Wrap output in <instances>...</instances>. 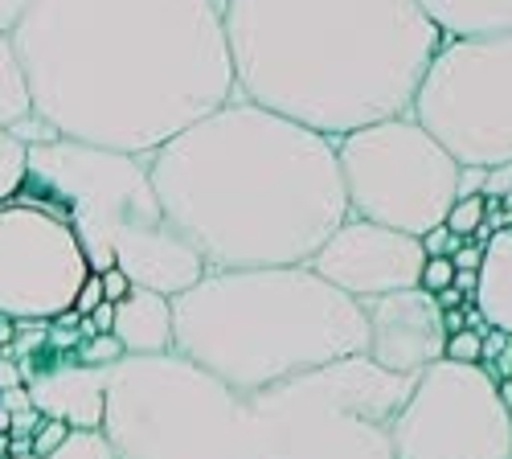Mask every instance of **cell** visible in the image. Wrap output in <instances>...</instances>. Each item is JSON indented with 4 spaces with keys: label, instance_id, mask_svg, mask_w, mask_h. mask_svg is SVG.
<instances>
[{
    "label": "cell",
    "instance_id": "obj_1",
    "mask_svg": "<svg viewBox=\"0 0 512 459\" xmlns=\"http://www.w3.org/2000/svg\"><path fill=\"white\" fill-rule=\"evenodd\" d=\"M13 46L37 119L127 156L238 95L218 0H33Z\"/></svg>",
    "mask_w": 512,
    "mask_h": 459
},
{
    "label": "cell",
    "instance_id": "obj_2",
    "mask_svg": "<svg viewBox=\"0 0 512 459\" xmlns=\"http://www.w3.org/2000/svg\"><path fill=\"white\" fill-rule=\"evenodd\" d=\"M144 160L205 271L304 267L349 218L336 140L238 95Z\"/></svg>",
    "mask_w": 512,
    "mask_h": 459
},
{
    "label": "cell",
    "instance_id": "obj_3",
    "mask_svg": "<svg viewBox=\"0 0 512 459\" xmlns=\"http://www.w3.org/2000/svg\"><path fill=\"white\" fill-rule=\"evenodd\" d=\"M238 99L345 140L406 115L443 46L414 0H222Z\"/></svg>",
    "mask_w": 512,
    "mask_h": 459
},
{
    "label": "cell",
    "instance_id": "obj_4",
    "mask_svg": "<svg viewBox=\"0 0 512 459\" xmlns=\"http://www.w3.org/2000/svg\"><path fill=\"white\" fill-rule=\"evenodd\" d=\"M365 341V308L312 267L205 271L173 300V353L242 398L357 357Z\"/></svg>",
    "mask_w": 512,
    "mask_h": 459
},
{
    "label": "cell",
    "instance_id": "obj_5",
    "mask_svg": "<svg viewBox=\"0 0 512 459\" xmlns=\"http://www.w3.org/2000/svg\"><path fill=\"white\" fill-rule=\"evenodd\" d=\"M13 201L62 218L87 255L91 275L119 267L132 287L168 300L205 279L201 255L164 222L144 156L62 136L29 144L25 185Z\"/></svg>",
    "mask_w": 512,
    "mask_h": 459
},
{
    "label": "cell",
    "instance_id": "obj_6",
    "mask_svg": "<svg viewBox=\"0 0 512 459\" xmlns=\"http://www.w3.org/2000/svg\"><path fill=\"white\" fill-rule=\"evenodd\" d=\"M103 435L115 459H263L250 402L181 353L111 365Z\"/></svg>",
    "mask_w": 512,
    "mask_h": 459
},
{
    "label": "cell",
    "instance_id": "obj_7",
    "mask_svg": "<svg viewBox=\"0 0 512 459\" xmlns=\"http://www.w3.org/2000/svg\"><path fill=\"white\" fill-rule=\"evenodd\" d=\"M414 378L340 357L246 398L263 459H394L390 423Z\"/></svg>",
    "mask_w": 512,
    "mask_h": 459
},
{
    "label": "cell",
    "instance_id": "obj_8",
    "mask_svg": "<svg viewBox=\"0 0 512 459\" xmlns=\"http://www.w3.org/2000/svg\"><path fill=\"white\" fill-rule=\"evenodd\" d=\"M459 169L512 164V33L443 37L406 111Z\"/></svg>",
    "mask_w": 512,
    "mask_h": 459
},
{
    "label": "cell",
    "instance_id": "obj_9",
    "mask_svg": "<svg viewBox=\"0 0 512 459\" xmlns=\"http://www.w3.org/2000/svg\"><path fill=\"white\" fill-rule=\"evenodd\" d=\"M349 218L422 238L443 226L459 197V164L410 115H394L336 140Z\"/></svg>",
    "mask_w": 512,
    "mask_h": 459
},
{
    "label": "cell",
    "instance_id": "obj_10",
    "mask_svg": "<svg viewBox=\"0 0 512 459\" xmlns=\"http://www.w3.org/2000/svg\"><path fill=\"white\" fill-rule=\"evenodd\" d=\"M394 459H512V410L484 365L435 361L390 423Z\"/></svg>",
    "mask_w": 512,
    "mask_h": 459
},
{
    "label": "cell",
    "instance_id": "obj_11",
    "mask_svg": "<svg viewBox=\"0 0 512 459\" xmlns=\"http://www.w3.org/2000/svg\"><path fill=\"white\" fill-rule=\"evenodd\" d=\"M91 267L74 230L25 201L0 205V320L37 324L74 308Z\"/></svg>",
    "mask_w": 512,
    "mask_h": 459
},
{
    "label": "cell",
    "instance_id": "obj_12",
    "mask_svg": "<svg viewBox=\"0 0 512 459\" xmlns=\"http://www.w3.org/2000/svg\"><path fill=\"white\" fill-rule=\"evenodd\" d=\"M422 263L426 250L414 234L377 226L365 218H345L304 267H312L336 291H345L349 300L365 304L377 296H390V291L418 287Z\"/></svg>",
    "mask_w": 512,
    "mask_h": 459
},
{
    "label": "cell",
    "instance_id": "obj_13",
    "mask_svg": "<svg viewBox=\"0 0 512 459\" xmlns=\"http://www.w3.org/2000/svg\"><path fill=\"white\" fill-rule=\"evenodd\" d=\"M361 308H365V324H369L365 357L377 369L402 373V378H418L422 369L443 361L451 320L431 291L406 287V291H390V296L365 300Z\"/></svg>",
    "mask_w": 512,
    "mask_h": 459
},
{
    "label": "cell",
    "instance_id": "obj_14",
    "mask_svg": "<svg viewBox=\"0 0 512 459\" xmlns=\"http://www.w3.org/2000/svg\"><path fill=\"white\" fill-rule=\"evenodd\" d=\"M107 378H111V369L82 365L78 349H70V353H58L50 361L25 369L21 386L29 394V406L41 414V419H58L70 431H103Z\"/></svg>",
    "mask_w": 512,
    "mask_h": 459
},
{
    "label": "cell",
    "instance_id": "obj_15",
    "mask_svg": "<svg viewBox=\"0 0 512 459\" xmlns=\"http://www.w3.org/2000/svg\"><path fill=\"white\" fill-rule=\"evenodd\" d=\"M111 337L127 357H156L173 353V300L156 296V291L132 287L115 304V324Z\"/></svg>",
    "mask_w": 512,
    "mask_h": 459
},
{
    "label": "cell",
    "instance_id": "obj_16",
    "mask_svg": "<svg viewBox=\"0 0 512 459\" xmlns=\"http://www.w3.org/2000/svg\"><path fill=\"white\" fill-rule=\"evenodd\" d=\"M472 300H476V312L488 328L512 337V230H496L488 238Z\"/></svg>",
    "mask_w": 512,
    "mask_h": 459
},
{
    "label": "cell",
    "instance_id": "obj_17",
    "mask_svg": "<svg viewBox=\"0 0 512 459\" xmlns=\"http://www.w3.org/2000/svg\"><path fill=\"white\" fill-rule=\"evenodd\" d=\"M414 5L451 41L512 33V0H414Z\"/></svg>",
    "mask_w": 512,
    "mask_h": 459
},
{
    "label": "cell",
    "instance_id": "obj_18",
    "mask_svg": "<svg viewBox=\"0 0 512 459\" xmlns=\"http://www.w3.org/2000/svg\"><path fill=\"white\" fill-rule=\"evenodd\" d=\"M33 119V95L25 82V66L17 58L13 37H0V128L17 132Z\"/></svg>",
    "mask_w": 512,
    "mask_h": 459
},
{
    "label": "cell",
    "instance_id": "obj_19",
    "mask_svg": "<svg viewBox=\"0 0 512 459\" xmlns=\"http://www.w3.org/2000/svg\"><path fill=\"white\" fill-rule=\"evenodd\" d=\"M25 164H29V144H21L9 128H0V205L21 193Z\"/></svg>",
    "mask_w": 512,
    "mask_h": 459
},
{
    "label": "cell",
    "instance_id": "obj_20",
    "mask_svg": "<svg viewBox=\"0 0 512 459\" xmlns=\"http://www.w3.org/2000/svg\"><path fill=\"white\" fill-rule=\"evenodd\" d=\"M484 214H488V197H484V193L455 197V205L447 210L443 226H447V230H451L459 242H467L472 234H480V230H484Z\"/></svg>",
    "mask_w": 512,
    "mask_h": 459
},
{
    "label": "cell",
    "instance_id": "obj_21",
    "mask_svg": "<svg viewBox=\"0 0 512 459\" xmlns=\"http://www.w3.org/2000/svg\"><path fill=\"white\" fill-rule=\"evenodd\" d=\"M46 459H115V447L103 431H70Z\"/></svg>",
    "mask_w": 512,
    "mask_h": 459
},
{
    "label": "cell",
    "instance_id": "obj_22",
    "mask_svg": "<svg viewBox=\"0 0 512 459\" xmlns=\"http://www.w3.org/2000/svg\"><path fill=\"white\" fill-rule=\"evenodd\" d=\"M443 361H455V365H480V361H484V341H480V332H472V328L451 332L447 345H443Z\"/></svg>",
    "mask_w": 512,
    "mask_h": 459
},
{
    "label": "cell",
    "instance_id": "obj_23",
    "mask_svg": "<svg viewBox=\"0 0 512 459\" xmlns=\"http://www.w3.org/2000/svg\"><path fill=\"white\" fill-rule=\"evenodd\" d=\"M455 283V263L451 259H426L422 263V275H418V287L431 291V296H439V291H447Z\"/></svg>",
    "mask_w": 512,
    "mask_h": 459
},
{
    "label": "cell",
    "instance_id": "obj_24",
    "mask_svg": "<svg viewBox=\"0 0 512 459\" xmlns=\"http://www.w3.org/2000/svg\"><path fill=\"white\" fill-rule=\"evenodd\" d=\"M70 435V427L66 423H58V419H41L37 423V431H33V439H29V451L37 455V459H46L62 439Z\"/></svg>",
    "mask_w": 512,
    "mask_h": 459
},
{
    "label": "cell",
    "instance_id": "obj_25",
    "mask_svg": "<svg viewBox=\"0 0 512 459\" xmlns=\"http://www.w3.org/2000/svg\"><path fill=\"white\" fill-rule=\"evenodd\" d=\"M422 250H426V259H451L455 250H459V238L447 230V226H435V230H426L422 238Z\"/></svg>",
    "mask_w": 512,
    "mask_h": 459
},
{
    "label": "cell",
    "instance_id": "obj_26",
    "mask_svg": "<svg viewBox=\"0 0 512 459\" xmlns=\"http://www.w3.org/2000/svg\"><path fill=\"white\" fill-rule=\"evenodd\" d=\"M99 304H103V279H99V275H87V283L78 287V300H74L70 312H74V316H91Z\"/></svg>",
    "mask_w": 512,
    "mask_h": 459
},
{
    "label": "cell",
    "instance_id": "obj_27",
    "mask_svg": "<svg viewBox=\"0 0 512 459\" xmlns=\"http://www.w3.org/2000/svg\"><path fill=\"white\" fill-rule=\"evenodd\" d=\"M33 0H0V37H13Z\"/></svg>",
    "mask_w": 512,
    "mask_h": 459
},
{
    "label": "cell",
    "instance_id": "obj_28",
    "mask_svg": "<svg viewBox=\"0 0 512 459\" xmlns=\"http://www.w3.org/2000/svg\"><path fill=\"white\" fill-rule=\"evenodd\" d=\"M99 279H103V300H111V304H119V300L127 296V291H132V279H127V275H123L119 267L103 271Z\"/></svg>",
    "mask_w": 512,
    "mask_h": 459
},
{
    "label": "cell",
    "instance_id": "obj_29",
    "mask_svg": "<svg viewBox=\"0 0 512 459\" xmlns=\"http://www.w3.org/2000/svg\"><path fill=\"white\" fill-rule=\"evenodd\" d=\"M484 181H488V169H459V197L484 193Z\"/></svg>",
    "mask_w": 512,
    "mask_h": 459
},
{
    "label": "cell",
    "instance_id": "obj_30",
    "mask_svg": "<svg viewBox=\"0 0 512 459\" xmlns=\"http://www.w3.org/2000/svg\"><path fill=\"white\" fill-rule=\"evenodd\" d=\"M87 320H91V328L99 332V337H111V324H115V304H111V300H103V304H99V308H95Z\"/></svg>",
    "mask_w": 512,
    "mask_h": 459
},
{
    "label": "cell",
    "instance_id": "obj_31",
    "mask_svg": "<svg viewBox=\"0 0 512 459\" xmlns=\"http://www.w3.org/2000/svg\"><path fill=\"white\" fill-rule=\"evenodd\" d=\"M480 259H484V250H455V255H451L455 271H463V275H476L480 271Z\"/></svg>",
    "mask_w": 512,
    "mask_h": 459
},
{
    "label": "cell",
    "instance_id": "obj_32",
    "mask_svg": "<svg viewBox=\"0 0 512 459\" xmlns=\"http://www.w3.org/2000/svg\"><path fill=\"white\" fill-rule=\"evenodd\" d=\"M9 459H37V455H9Z\"/></svg>",
    "mask_w": 512,
    "mask_h": 459
},
{
    "label": "cell",
    "instance_id": "obj_33",
    "mask_svg": "<svg viewBox=\"0 0 512 459\" xmlns=\"http://www.w3.org/2000/svg\"><path fill=\"white\" fill-rule=\"evenodd\" d=\"M218 5H222V0H218Z\"/></svg>",
    "mask_w": 512,
    "mask_h": 459
}]
</instances>
